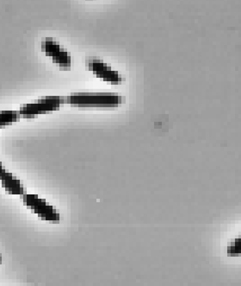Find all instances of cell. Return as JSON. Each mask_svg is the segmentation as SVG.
<instances>
[{
    "label": "cell",
    "mask_w": 241,
    "mask_h": 286,
    "mask_svg": "<svg viewBox=\"0 0 241 286\" xmlns=\"http://www.w3.org/2000/svg\"><path fill=\"white\" fill-rule=\"evenodd\" d=\"M22 197L25 206L28 208L33 210L34 213L38 215L42 220L52 222H58L60 221V214L45 200L41 199L38 196L28 194H25Z\"/></svg>",
    "instance_id": "3"
},
{
    "label": "cell",
    "mask_w": 241,
    "mask_h": 286,
    "mask_svg": "<svg viewBox=\"0 0 241 286\" xmlns=\"http://www.w3.org/2000/svg\"><path fill=\"white\" fill-rule=\"evenodd\" d=\"M19 111H2L0 112V126H9L21 119Z\"/></svg>",
    "instance_id": "7"
},
{
    "label": "cell",
    "mask_w": 241,
    "mask_h": 286,
    "mask_svg": "<svg viewBox=\"0 0 241 286\" xmlns=\"http://www.w3.org/2000/svg\"><path fill=\"white\" fill-rule=\"evenodd\" d=\"M125 98L115 93H77L65 97V103L75 107H116Z\"/></svg>",
    "instance_id": "1"
},
{
    "label": "cell",
    "mask_w": 241,
    "mask_h": 286,
    "mask_svg": "<svg viewBox=\"0 0 241 286\" xmlns=\"http://www.w3.org/2000/svg\"><path fill=\"white\" fill-rule=\"evenodd\" d=\"M64 103H65V97L63 96L41 97L33 103L25 104L20 106V115L22 118L32 119L36 115L56 111Z\"/></svg>",
    "instance_id": "2"
},
{
    "label": "cell",
    "mask_w": 241,
    "mask_h": 286,
    "mask_svg": "<svg viewBox=\"0 0 241 286\" xmlns=\"http://www.w3.org/2000/svg\"><path fill=\"white\" fill-rule=\"evenodd\" d=\"M87 67L98 78L103 80L104 82H111L112 85L121 84L124 80L118 72L112 70L111 66L103 63L102 60L89 59L87 61Z\"/></svg>",
    "instance_id": "5"
},
{
    "label": "cell",
    "mask_w": 241,
    "mask_h": 286,
    "mask_svg": "<svg viewBox=\"0 0 241 286\" xmlns=\"http://www.w3.org/2000/svg\"><path fill=\"white\" fill-rule=\"evenodd\" d=\"M41 50L47 56L51 58L54 63L57 64L61 70L70 69L72 65L70 54L54 39H44L41 42Z\"/></svg>",
    "instance_id": "4"
},
{
    "label": "cell",
    "mask_w": 241,
    "mask_h": 286,
    "mask_svg": "<svg viewBox=\"0 0 241 286\" xmlns=\"http://www.w3.org/2000/svg\"><path fill=\"white\" fill-rule=\"evenodd\" d=\"M1 182L2 186L9 194L25 196V188L22 182L14 175L7 171L2 167L1 169Z\"/></svg>",
    "instance_id": "6"
}]
</instances>
